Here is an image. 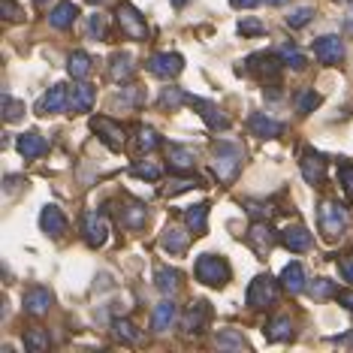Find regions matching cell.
<instances>
[{
  "label": "cell",
  "mask_w": 353,
  "mask_h": 353,
  "mask_svg": "<svg viewBox=\"0 0 353 353\" xmlns=\"http://www.w3.org/2000/svg\"><path fill=\"white\" fill-rule=\"evenodd\" d=\"M212 154H214V175H218V181L230 184L239 175V170H242V148L236 142L221 139V142H214Z\"/></svg>",
  "instance_id": "obj_1"
},
{
  "label": "cell",
  "mask_w": 353,
  "mask_h": 353,
  "mask_svg": "<svg viewBox=\"0 0 353 353\" xmlns=\"http://www.w3.org/2000/svg\"><path fill=\"white\" fill-rule=\"evenodd\" d=\"M317 221H320V232H323L326 242H335L347 230V208L339 203H323L317 212Z\"/></svg>",
  "instance_id": "obj_2"
},
{
  "label": "cell",
  "mask_w": 353,
  "mask_h": 353,
  "mask_svg": "<svg viewBox=\"0 0 353 353\" xmlns=\"http://www.w3.org/2000/svg\"><path fill=\"white\" fill-rule=\"evenodd\" d=\"M196 281H203L208 287H223L230 281V266L227 260L218 254H203L196 260Z\"/></svg>",
  "instance_id": "obj_3"
},
{
  "label": "cell",
  "mask_w": 353,
  "mask_h": 353,
  "mask_svg": "<svg viewBox=\"0 0 353 353\" xmlns=\"http://www.w3.org/2000/svg\"><path fill=\"white\" fill-rule=\"evenodd\" d=\"M115 19H118V28H121V34L127 39H145L148 37V25H145V15H139V10H133L130 3H121L118 6V12H115Z\"/></svg>",
  "instance_id": "obj_4"
},
{
  "label": "cell",
  "mask_w": 353,
  "mask_h": 353,
  "mask_svg": "<svg viewBox=\"0 0 353 353\" xmlns=\"http://www.w3.org/2000/svg\"><path fill=\"white\" fill-rule=\"evenodd\" d=\"M275 299H278V284H275V278L260 275V278L251 281V287H248V305H251V308H269V305L275 302Z\"/></svg>",
  "instance_id": "obj_5"
},
{
  "label": "cell",
  "mask_w": 353,
  "mask_h": 353,
  "mask_svg": "<svg viewBox=\"0 0 353 353\" xmlns=\"http://www.w3.org/2000/svg\"><path fill=\"white\" fill-rule=\"evenodd\" d=\"M148 70L154 76H160V79H172V76H179L184 70V58L181 54H175V52H160V54H154V58L148 61Z\"/></svg>",
  "instance_id": "obj_6"
},
{
  "label": "cell",
  "mask_w": 353,
  "mask_h": 353,
  "mask_svg": "<svg viewBox=\"0 0 353 353\" xmlns=\"http://www.w3.org/2000/svg\"><path fill=\"white\" fill-rule=\"evenodd\" d=\"M85 242L91 245V248H100V245H106V239H109V223H106V214H100V212H88L85 214Z\"/></svg>",
  "instance_id": "obj_7"
},
{
  "label": "cell",
  "mask_w": 353,
  "mask_h": 353,
  "mask_svg": "<svg viewBox=\"0 0 353 353\" xmlns=\"http://www.w3.org/2000/svg\"><path fill=\"white\" fill-rule=\"evenodd\" d=\"M281 61L278 54H251L245 67H239V73H254V76H275L281 70Z\"/></svg>",
  "instance_id": "obj_8"
},
{
  "label": "cell",
  "mask_w": 353,
  "mask_h": 353,
  "mask_svg": "<svg viewBox=\"0 0 353 353\" xmlns=\"http://www.w3.org/2000/svg\"><path fill=\"white\" fill-rule=\"evenodd\" d=\"M188 103L194 109H199V115H203V121L212 127V130H227L230 127V118L227 115H221V109L214 106V103H208V100H199V97H188Z\"/></svg>",
  "instance_id": "obj_9"
},
{
  "label": "cell",
  "mask_w": 353,
  "mask_h": 353,
  "mask_svg": "<svg viewBox=\"0 0 353 353\" xmlns=\"http://www.w3.org/2000/svg\"><path fill=\"white\" fill-rule=\"evenodd\" d=\"M91 124H94V130L100 133V139L106 142L112 151H118V148L124 145V127L121 124H115L112 118H94Z\"/></svg>",
  "instance_id": "obj_10"
},
{
  "label": "cell",
  "mask_w": 353,
  "mask_h": 353,
  "mask_svg": "<svg viewBox=\"0 0 353 353\" xmlns=\"http://www.w3.org/2000/svg\"><path fill=\"white\" fill-rule=\"evenodd\" d=\"M39 227H43L46 236L61 239L63 232H67V218H63V212L58 205H46L43 214H39Z\"/></svg>",
  "instance_id": "obj_11"
},
{
  "label": "cell",
  "mask_w": 353,
  "mask_h": 353,
  "mask_svg": "<svg viewBox=\"0 0 353 353\" xmlns=\"http://www.w3.org/2000/svg\"><path fill=\"white\" fill-rule=\"evenodd\" d=\"M314 54H317L320 63H339L344 58V46H341L339 37L329 34V37H320L314 43Z\"/></svg>",
  "instance_id": "obj_12"
},
{
  "label": "cell",
  "mask_w": 353,
  "mask_h": 353,
  "mask_svg": "<svg viewBox=\"0 0 353 353\" xmlns=\"http://www.w3.org/2000/svg\"><path fill=\"white\" fill-rule=\"evenodd\" d=\"M94 100H97V88L88 85V82H79L73 88V94H70V112H76V115H82V112H91Z\"/></svg>",
  "instance_id": "obj_13"
},
{
  "label": "cell",
  "mask_w": 353,
  "mask_h": 353,
  "mask_svg": "<svg viewBox=\"0 0 353 353\" xmlns=\"http://www.w3.org/2000/svg\"><path fill=\"white\" fill-rule=\"evenodd\" d=\"M302 175L308 184H320L326 179V157L317 151H305L302 154Z\"/></svg>",
  "instance_id": "obj_14"
},
{
  "label": "cell",
  "mask_w": 353,
  "mask_h": 353,
  "mask_svg": "<svg viewBox=\"0 0 353 353\" xmlns=\"http://www.w3.org/2000/svg\"><path fill=\"white\" fill-rule=\"evenodd\" d=\"M52 302H54V296H52V290H46V287H30L25 293V311L34 317L46 314V311L52 308Z\"/></svg>",
  "instance_id": "obj_15"
},
{
  "label": "cell",
  "mask_w": 353,
  "mask_h": 353,
  "mask_svg": "<svg viewBox=\"0 0 353 353\" xmlns=\"http://www.w3.org/2000/svg\"><path fill=\"white\" fill-rule=\"evenodd\" d=\"M208 317H212V308H208V302H194L190 305V311L184 314V323H181V329L184 332H203L205 329V323H208Z\"/></svg>",
  "instance_id": "obj_16"
},
{
  "label": "cell",
  "mask_w": 353,
  "mask_h": 353,
  "mask_svg": "<svg viewBox=\"0 0 353 353\" xmlns=\"http://www.w3.org/2000/svg\"><path fill=\"white\" fill-rule=\"evenodd\" d=\"M63 106H70L67 88H63V85H52L49 94L39 100V115H54V112H61Z\"/></svg>",
  "instance_id": "obj_17"
},
{
  "label": "cell",
  "mask_w": 353,
  "mask_h": 353,
  "mask_svg": "<svg viewBox=\"0 0 353 353\" xmlns=\"http://www.w3.org/2000/svg\"><path fill=\"white\" fill-rule=\"evenodd\" d=\"M15 148H19V154L25 157V160H34V157H39V154H46L49 142H46L39 133H21L19 142H15Z\"/></svg>",
  "instance_id": "obj_18"
},
{
  "label": "cell",
  "mask_w": 353,
  "mask_h": 353,
  "mask_svg": "<svg viewBox=\"0 0 353 353\" xmlns=\"http://www.w3.org/2000/svg\"><path fill=\"white\" fill-rule=\"evenodd\" d=\"M278 239H281V245L290 248V251H308V248H311V232L305 227H299V223H296V227L281 230Z\"/></svg>",
  "instance_id": "obj_19"
},
{
  "label": "cell",
  "mask_w": 353,
  "mask_h": 353,
  "mask_svg": "<svg viewBox=\"0 0 353 353\" xmlns=\"http://www.w3.org/2000/svg\"><path fill=\"white\" fill-rule=\"evenodd\" d=\"M248 239H251V245H254L256 254H266L269 248L275 245V230H272L266 221H256L251 227V232H248Z\"/></svg>",
  "instance_id": "obj_20"
},
{
  "label": "cell",
  "mask_w": 353,
  "mask_h": 353,
  "mask_svg": "<svg viewBox=\"0 0 353 353\" xmlns=\"http://www.w3.org/2000/svg\"><path fill=\"white\" fill-rule=\"evenodd\" d=\"M118 218H121V223L127 230H139V227H145L148 214H145V205L130 199V203H124L121 208H118Z\"/></svg>",
  "instance_id": "obj_21"
},
{
  "label": "cell",
  "mask_w": 353,
  "mask_h": 353,
  "mask_svg": "<svg viewBox=\"0 0 353 353\" xmlns=\"http://www.w3.org/2000/svg\"><path fill=\"white\" fill-rule=\"evenodd\" d=\"M166 157H170L172 170H179V172H190L196 166V154H194V148H188V145H170Z\"/></svg>",
  "instance_id": "obj_22"
},
{
  "label": "cell",
  "mask_w": 353,
  "mask_h": 353,
  "mask_svg": "<svg viewBox=\"0 0 353 353\" xmlns=\"http://www.w3.org/2000/svg\"><path fill=\"white\" fill-rule=\"evenodd\" d=\"M76 19H79V6L73 3V0H63V3H58V6L52 10V15H49V21H52V25L58 28V30H67Z\"/></svg>",
  "instance_id": "obj_23"
},
{
  "label": "cell",
  "mask_w": 353,
  "mask_h": 353,
  "mask_svg": "<svg viewBox=\"0 0 353 353\" xmlns=\"http://www.w3.org/2000/svg\"><path fill=\"white\" fill-rule=\"evenodd\" d=\"M160 242H163V248L170 254H184L188 251V245H190V232H184L181 227H166Z\"/></svg>",
  "instance_id": "obj_24"
},
{
  "label": "cell",
  "mask_w": 353,
  "mask_h": 353,
  "mask_svg": "<svg viewBox=\"0 0 353 353\" xmlns=\"http://www.w3.org/2000/svg\"><path fill=\"white\" fill-rule=\"evenodd\" d=\"M251 130L256 136H263V139H275V136H281V130H284V124H278L275 118L256 112V115H251Z\"/></svg>",
  "instance_id": "obj_25"
},
{
  "label": "cell",
  "mask_w": 353,
  "mask_h": 353,
  "mask_svg": "<svg viewBox=\"0 0 353 353\" xmlns=\"http://www.w3.org/2000/svg\"><path fill=\"white\" fill-rule=\"evenodd\" d=\"M281 284H284L290 293H302L305 290V269H302V263H290V266H284V272H281Z\"/></svg>",
  "instance_id": "obj_26"
},
{
  "label": "cell",
  "mask_w": 353,
  "mask_h": 353,
  "mask_svg": "<svg viewBox=\"0 0 353 353\" xmlns=\"http://www.w3.org/2000/svg\"><path fill=\"white\" fill-rule=\"evenodd\" d=\"M263 332H266L269 341H290L293 339V323H290V317L278 314L266 329H263Z\"/></svg>",
  "instance_id": "obj_27"
},
{
  "label": "cell",
  "mask_w": 353,
  "mask_h": 353,
  "mask_svg": "<svg viewBox=\"0 0 353 353\" xmlns=\"http://www.w3.org/2000/svg\"><path fill=\"white\" fill-rule=\"evenodd\" d=\"M175 317H179V308H175V302H160L157 308H154V329L157 332H166L172 323H175Z\"/></svg>",
  "instance_id": "obj_28"
},
{
  "label": "cell",
  "mask_w": 353,
  "mask_h": 353,
  "mask_svg": "<svg viewBox=\"0 0 353 353\" xmlns=\"http://www.w3.org/2000/svg\"><path fill=\"white\" fill-rule=\"evenodd\" d=\"M91 54L88 52H73L70 54V61H67V73L73 76V79H85V76H91Z\"/></svg>",
  "instance_id": "obj_29"
},
{
  "label": "cell",
  "mask_w": 353,
  "mask_h": 353,
  "mask_svg": "<svg viewBox=\"0 0 353 353\" xmlns=\"http://www.w3.org/2000/svg\"><path fill=\"white\" fill-rule=\"evenodd\" d=\"M205 218H208V205L205 203L190 205L188 212H184V221H188V227L194 230V236H203L205 232Z\"/></svg>",
  "instance_id": "obj_30"
},
{
  "label": "cell",
  "mask_w": 353,
  "mask_h": 353,
  "mask_svg": "<svg viewBox=\"0 0 353 353\" xmlns=\"http://www.w3.org/2000/svg\"><path fill=\"white\" fill-rule=\"evenodd\" d=\"M179 269H157V275H154V284H157V290L163 293V296H170V293H175L179 290Z\"/></svg>",
  "instance_id": "obj_31"
},
{
  "label": "cell",
  "mask_w": 353,
  "mask_h": 353,
  "mask_svg": "<svg viewBox=\"0 0 353 353\" xmlns=\"http://www.w3.org/2000/svg\"><path fill=\"white\" fill-rule=\"evenodd\" d=\"M25 347H28L30 353L49 350V332H46V329H39V326L28 329V332H25Z\"/></svg>",
  "instance_id": "obj_32"
},
{
  "label": "cell",
  "mask_w": 353,
  "mask_h": 353,
  "mask_svg": "<svg viewBox=\"0 0 353 353\" xmlns=\"http://www.w3.org/2000/svg\"><path fill=\"white\" fill-rule=\"evenodd\" d=\"M109 76L115 79V82H124V79H130L133 76V63L127 54H115L112 58V67H109Z\"/></svg>",
  "instance_id": "obj_33"
},
{
  "label": "cell",
  "mask_w": 353,
  "mask_h": 353,
  "mask_svg": "<svg viewBox=\"0 0 353 353\" xmlns=\"http://www.w3.org/2000/svg\"><path fill=\"white\" fill-rule=\"evenodd\" d=\"M278 58L284 61L287 67H293V70H302V67H305V54L296 49L293 43H284V46H281V49H278Z\"/></svg>",
  "instance_id": "obj_34"
},
{
  "label": "cell",
  "mask_w": 353,
  "mask_h": 353,
  "mask_svg": "<svg viewBox=\"0 0 353 353\" xmlns=\"http://www.w3.org/2000/svg\"><path fill=\"white\" fill-rule=\"evenodd\" d=\"M130 172L136 175V179H145V181H157L160 175H163V170H160L157 163H151V160H136Z\"/></svg>",
  "instance_id": "obj_35"
},
{
  "label": "cell",
  "mask_w": 353,
  "mask_h": 353,
  "mask_svg": "<svg viewBox=\"0 0 353 353\" xmlns=\"http://www.w3.org/2000/svg\"><path fill=\"white\" fill-rule=\"evenodd\" d=\"M320 106V94L311 91V88H305V91H299V97H296V109L302 112V115H308V112H314Z\"/></svg>",
  "instance_id": "obj_36"
},
{
  "label": "cell",
  "mask_w": 353,
  "mask_h": 353,
  "mask_svg": "<svg viewBox=\"0 0 353 353\" xmlns=\"http://www.w3.org/2000/svg\"><path fill=\"white\" fill-rule=\"evenodd\" d=\"M115 335H118L121 341H130V344L142 341V332L130 323V320H115Z\"/></svg>",
  "instance_id": "obj_37"
},
{
  "label": "cell",
  "mask_w": 353,
  "mask_h": 353,
  "mask_svg": "<svg viewBox=\"0 0 353 353\" xmlns=\"http://www.w3.org/2000/svg\"><path fill=\"white\" fill-rule=\"evenodd\" d=\"M214 344H218V347H230V350H242L245 347V339L239 332H232V329H223V332H218Z\"/></svg>",
  "instance_id": "obj_38"
},
{
  "label": "cell",
  "mask_w": 353,
  "mask_h": 353,
  "mask_svg": "<svg viewBox=\"0 0 353 353\" xmlns=\"http://www.w3.org/2000/svg\"><path fill=\"white\" fill-rule=\"evenodd\" d=\"M311 19H314V10H311V6H296V10L287 15V25L290 28H305Z\"/></svg>",
  "instance_id": "obj_39"
},
{
  "label": "cell",
  "mask_w": 353,
  "mask_h": 353,
  "mask_svg": "<svg viewBox=\"0 0 353 353\" xmlns=\"http://www.w3.org/2000/svg\"><path fill=\"white\" fill-rule=\"evenodd\" d=\"M136 145L139 148H145V151H151V148H157L160 145V136L151 130V127H139V136H136Z\"/></svg>",
  "instance_id": "obj_40"
},
{
  "label": "cell",
  "mask_w": 353,
  "mask_h": 353,
  "mask_svg": "<svg viewBox=\"0 0 353 353\" xmlns=\"http://www.w3.org/2000/svg\"><path fill=\"white\" fill-rule=\"evenodd\" d=\"M181 100H188L181 88H163V94H160V106H179Z\"/></svg>",
  "instance_id": "obj_41"
},
{
  "label": "cell",
  "mask_w": 353,
  "mask_h": 353,
  "mask_svg": "<svg viewBox=\"0 0 353 353\" xmlns=\"http://www.w3.org/2000/svg\"><path fill=\"white\" fill-rule=\"evenodd\" d=\"M263 30H266V25H263L260 19H245V21H239V34H242V37H260Z\"/></svg>",
  "instance_id": "obj_42"
},
{
  "label": "cell",
  "mask_w": 353,
  "mask_h": 353,
  "mask_svg": "<svg viewBox=\"0 0 353 353\" xmlns=\"http://www.w3.org/2000/svg\"><path fill=\"white\" fill-rule=\"evenodd\" d=\"M3 109H6V121H19L25 115V103H19L12 97H3Z\"/></svg>",
  "instance_id": "obj_43"
},
{
  "label": "cell",
  "mask_w": 353,
  "mask_h": 353,
  "mask_svg": "<svg viewBox=\"0 0 353 353\" xmlns=\"http://www.w3.org/2000/svg\"><path fill=\"white\" fill-rule=\"evenodd\" d=\"M311 293H314V296H335L339 290H335V284H332V281H326V278H317L314 284H311Z\"/></svg>",
  "instance_id": "obj_44"
},
{
  "label": "cell",
  "mask_w": 353,
  "mask_h": 353,
  "mask_svg": "<svg viewBox=\"0 0 353 353\" xmlns=\"http://www.w3.org/2000/svg\"><path fill=\"white\" fill-rule=\"evenodd\" d=\"M339 175H341V184H344V194L353 196V166L350 163H341Z\"/></svg>",
  "instance_id": "obj_45"
},
{
  "label": "cell",
  "mask_w": 353,
  "mask_h": 353,
  "mask_svg": "<svg viewBox=\"0 0 353 353\" xmlns=\"http://www.w3.org/2000/svg\"><path fill=\"white\" fill-rule=\"evenodd\" d=\"M196 179H175L172 181V188H170V196H175V194H181V190H190V188H196Z\"/></svg>",
  "instance_id": "obj_46"
},
{
  "label": "cell",
  "mask_w": 353,
  "mask_h": 353,
  "mask_svg": "<svg viewBox=\"0 0 353 353\" xmlns=\"http://www.w3.org/2000/svg\"><path fill=\"white\" fill-rule=\"evenodd\" d=\"M245 208H248V214L256 218V221L269 218V205H263V203H245Z\"/></svg>",
  "instance_id": "obj_47"
},
{
  "label": "cell",
  "mask_w": 353,
  "mask_h": 353,
  "mask_svg": "<svg viewBox=\"0 0 353 353\" xmlns=\"http://www.w3.org/2000/svg\"><path fill=\"white\" fill-rule=\"evenodd\" d=\"M91 34H97V39L106 37V19L103 15H91Z\"/></svg>",
  "instance_id": "obj_48"
},
{
  "label": "cell",
  "mask_w": 353,
  "mask_h": 353,
  "mask_svg": "<svg viewBox=\"0 0 353 353\" xmlns=\"http://www.w3.org/2000/svg\"><path fill=\"white\" fill-rule=\"evenodd\" d=\"M335 299H339L344 308H350V311H353V293H350V290H339V293H335Z\"/></svg>",
  "instance_id": "obj_49"
},
{
  "label": "cell",
  "mask_w": 353,
  "mask_h": 353,
  "mask_svg": "<svg viewBox=\"0 0 353 353\" xmlns=\"http://www.w3.org/2000/svg\"><path fill=\"white\" fill-rule=\"evenodd\" d=\"M341 275L347 281H353V256H344L341 260Z\"/></svg>",
  "instance_id": "obj_50"
},
{
  "label": "cell",
  "mask_w": 353,
  "mask_h": 353,
  "mask_svg": "<svg viewBox=\"0 0 353 353\" xmlns=\"http://www.w3.org/2000/svg\"><path fill=\"white\" fill-rule=\"evenodd\" d=\"M3 12H6V19H19V6L12 0H3Z\"/></svg>",
  "instance_id": "obj_51"
},
{
  "label": "cell",
  "mask_w": 353,
  "mask_h": 353,
  "mask_svg": "<svg viewBox=\"0 0 353 353\" xmlns=\"http://www.w3.org/2000/svg\"><path fill=\"white\" fill-rule=\"evenodd\" d=\"M230 3L236 6V10H251V6H256L260 0H230Z\"/></svg>",
  "instance_id": "obj_52"
},
{
  "label": "cell",
  "mask_w": 353,
  "mask_h": 353,
  "mask_svg": "<svg viewBox=\"0 0 353 353\" xmlns=\"http://www.w3.org/2000/svg\"><path fill=\"white\" fill-rule=\"evenodd\" d=\"M19 181H21V179H15V175H12V179H6V190H10V194H12V190L19 188Z\"/></svg>",
  "instance_id": "obj_53"
},
{
  "label": "cell",
  "mask_w": 353,
  "mask_h": 353,
  "mask_svg": "<svg viewBox=\"0 0 353 353\" xmlns=\"http://www.w3.org/2000/svg\"><path fill=\"white\" fill-rule=\"evenodd\" d=\"M172 3H175V6H184V3H188V0H172Z\"/></svg>",
  "instance_id": "obj_54"
},
{
  "label": "cell",
  "mask_w": 353,
  "mask_h": 353,
  "mask_svg": "<svg viewBox=\"0 0 353 353\" xmlns=\"http://www.w3.org/2000/svg\"><path fill=\"white\" fill-rule=\"evenodd\" d=\"M266 3H275L278 6V3H284V0H266Z\"/></svg>",
  "instance_id": "obj_55"
},
{
  "label": "cell",
  "mask_w": 353,
  "mask_h": 353,
  "mask_svg": "<svg viewBox=\"0 0 353 353\" xmlns=\"http://www.w3.org/2000/svg\"><path fill=\"white\" fill-rule=\"evenodd\" d=\"M34 3H49V0H34Z\"/></svg>",
  "instance_id": "obj_56"
},
{
  "label": "cell",
  "mask_w": 353,
  "mask_h": 353,
  "mask_svg": "<svg viewBox=\"0 0 353 353\" xmlns=\"http://www.w3.org/2000/svg\"><path fill=\"white\" fill-rule=\"evenodd\" d=\"M91 3H97V0H91Z\"/></svg>",
  "instance_id": "obj_57"
}]
</instances>
